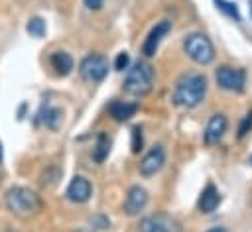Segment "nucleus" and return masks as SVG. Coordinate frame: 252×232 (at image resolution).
<instances>
[{
  "mask_svg": "<svg viewBox=\"0 0 252 232\" xmlns=\"http://www.w3.org/2000/svg\"><path fill=\"white\" fill-rule=\"evenodd\" d=\"M183 49L199 65H207L215 59V47L205 33H189L183 41Z\"/></svg>",
  "mask_w": 252,
  "mask_h": 232,
  "instance_id": "obj_4",
  "label": "nucleus"
},
{
  "mask_svg": "<svg viewBox=\"0 0 252 232\" xmlns=\"http://www.w3.org/2000/svg\"><path fill=\"white\" fill-rule=\"evenodd\" d=\"M226 126H228L226 116H224V114H215V116L209 120L207 128H205V142H207V144H217V142L224 136Z\"/></svg>",
  "mask_w": 252,
  "mask_h": 232,
  "instance_id": "obj_12",
  "label": "nucleus"
},
{
  "mask_svg": "<svg viewBox=\"0 0 252 232\" xmlns=\"http://www.w3.org/2000/svg\"><path fill=\"white\" fill-rule=\"evenodd\" d=\"M128 63H130V57H128V53H126V51H122V53H118V55H116L114 69H116V71H124V69L128 67Z\"/></svg>",
  "mask_w": 252,
  "mask_h": 232,
  "instance_id": "obj_21",
  "label": "nucleus"
},
{
  "mask_svg": "<svg viewBox=\"0 0 252 232\" xmlns=\"http://www.w3.org/2000/svg\"><path fill=\"white\" fill-rule=\"evenodd\" d=\"M248 161H250V163H252V155H250V159H248Z\"/></svg>",
  "mask_w": 252,
  "mask_h": 232,
  "instance_id": "obj_28",
  "label": "nucleus"
},
{
  "mask_svg": "<svg viewBox=\"0 0 252 232\" xmlns=\"http://www.w3.org/2000/svg\"><path fill=\"white\" fill-rule=\"evenodd\" d=\"M102 4H104V0H85V6L89 10H100Z\"/></svg>",
  "mask_w": 252,
  "mask_h": 232,
  "instance_id": "obj_24",
  "label": "nucleus"
},
{
  "mask_svg": "<svg viewBox=\"0 0 252 232\" xmlns=\"http://www.w3.org/2000/svg\"><path fill=\"white\" fill-rule=\"evenodd\" d=\"M65 195H67V199H69L71 203L83 204V203H87V201L91 199V195H93V187H91V183H89L87 177L77 175V177H73L71 183L67 185Z\"/></svg>",
  "mask_w": 252,
  "mask_h": 232,
  "instance_id": "obj_9",
  "label": "nucleus"
},
{
  "mask_svg": "<svg viewBox=\"0 0 252 232\" xmlns=\"http://www.w3.org/2000/svg\"><path fill=\"white\" fill-rule=\"evenodd\" d=\"M108 151H110V140H108V136L106 134H98L96 136V142H94V147H93V159L96 163H102L106 159Z\"/></svg>",
  "mask_w": 252,
  "mask_h": 232,
  "instance_id": "obj_16",
  "label": "nucleus"
},
{
  "mask_svg": "<svg viewBox=\"0 0 252 232\" xmlns=\"http://www.w3.org/2000/svg\"><path fill=\"white\" fill-rule=\"evenodd\" d=\"M26 29H28V33L32 35V37H43L45 35V31H47V28H45V22L41 20V18H32V20H28V26H26Z\"/></svg>",
  "mask_w": 252,
  "mask_h": 232,
  "instance_id": "obj_17",
  "label": "nucleus"
},
{
  "mask_svg": "<svg viewBox=\"0 0 252 232\" xmlns=\"http://www.w3.org/2000/svg\"><path fill=\"white\" fill-rule=\"evenodd\" d=\"M250 12H252V0H250Z\"/></svg>",
  "mask_w": 252,
  "mask_h": 232,
  "instance_id": "obj_27",
  "label": "nucleus"
},
{
  "mask_svg": "<svg viewBox=\"0 0 252 232\" xmlns=\"http://www.w3.org/2000/svg\"><path fill=\"white\" fill-rule=\"evenodd\" d=\"M169 29H171V24H169L167 20H163V22L156 24V26L152 28V31L148 33V37L144 39V43H142V53H144L146 57L156 55V51H158V47H159L161 39L167 35V31H169Z\"/></svg>",
  "mask_w": 252,
  "mask_h": 232,
  "instance_id": "obj_11",
  "label": "nucleus"
},
{
  "mask_svg": "<svg viewBox=\"0 0 252 232\" xmlns=\"http://www.w3.org/2000/svg\"><path fill=\"white\" fill-rule=\"evenodd\" d=\"M79 75L87 83H100L108 75V59L100 53H91L79 63Z\"/></svg>",
  "mask_w": 252,
  "mask_h": 232,
  "instance_id": "obj_5",
  "label": "nucleus"
},
{
  "mask_svg": "<svg viewBox=\"0 0 252 232\" xmlns=\"http://www.w3.org/2000/svg\"><path fill=\"white\" fill-rule=\"evenodd\" d=\"M152 87H154V69H152V65L144 63V61L134 63L126 73L124 90L130 92L132 96H144L152 90Z\"/></svg>",
  "mask_w": 252,
  "mask_h": 232,
  "instance_id": "obj_3",
  "label": "nucleus"
},
{
  "mask_svg": "<svg viewBox=\"0 0 252 232\" xmlns=\"http://www.w3.org/2000/svg\"><path fill=\"white\" fill-rule=\"evenodd\" d=\"M219 203H220V193L217 191V187L213 183H209L199 197V210L201 212H213L219 206Z\"/></svg>",
  "mask_w": 252,
  "mask_h": 232,
  "instance_id": "obj_15",
  "label": "nucleus"
},
{
  "mask_svg": "<svg viewBox=\"0 0 252 232\" xmlns=\"http://www.w3.org/2000/svg\"><path fill=\"white\" fill-rule=\"evenodd\" d=\"M2 159H4V147H2V142H0V163H2Z\"/></svg>",
  "mask_w": 252,
  "mask_h": 232,
  "instance_id": "obj_26",
  "label": "nucleus"
},
{
  "mask_svg": "<svg viewBox=\"0 0 252 232\" xmlns=\"http://www.w3.org/2000/svg\"><path fill=\"white\" fill-rule=\"evenodd\" d=\"M215 79H217V83H219L220 88L230 90V92H240L244 88V83H246L244 71L242 69H236V67H230V65L219 67Z\"/></svg>",
  "mask_w": 252,
  "mask_h": 232,
  "instance_id": "obj_7",
  "label": "nucleus"
},
{
  "mask_svg": "<svg viewBox=\"0 0 252 232\" xmlns=\"http://www.w3.org/2000/svg\"><path fill=\"white\" fill-rule=\"evenodd\" d=\"M207 232H226V228H222V226H217V228H211V230H207Z\"/></svg>",
  "mask_w": 252,
  "mask_h": 232,
  "instance_id": "obj_25",
  "label": "nucleus"
},
{
  "mask_svg": "<svg viewBox=\"0 0 252 232\" xmlns=\"http://www.w3.org/2000/svg\"><path fill=\"white\" fill-rule=\"evenodd\" d=\"M250 128H252V112H248V114L244 116V120H242V124H240V130H238V136H240V138L246 136Z\"/></svg>",
  "mask_w": 252,
  "mask_h": 232,
  "instance_id": "obj_22",
  "label": "nucleus"
},
{
  "mask_svg": "<svg viewBox=\"0 0 252 232\" xmlns=\"http://www.w3.org/2000/svg\"><path fill=\"white\" fill-rule=\"evenodd\" d=\"M215 4H217L226 16H230V18H234V20H240V14H238V10H236V4L226 2V0H215Z\"/></svg>",
  "mask_w": 252,
  "mask_h": 232,
  "instance_id": "obj_19",
  "label": "nucleus"
},
{
  "mask_svg": "<svg viewBox=\"0 0 252 232\" xmlns=\"http://www.w3.org/2000/svg\"><path fill=\"white\" fill-rule=\"evenodd\" d=\"M49 65L51 69L55 71L57 77H67L71 71H73V57L67 53V51H53L49 55Z\"/></svg>",
  "mask_w": 252,
  "mask_h": 232,
  "instance_id": "obj_13",
  "label": "nucleus"
},
{
  "mask_svg": "<svg viewBox=\"0 0 252 232\" xmlns=\"http://www.w3.org/2000/svg\"><path fill=\"white\" fill-rule=\"evenodd\" d=\"M205 94H207V79L203 75L191 73L177 81L173 90V100L183 108H195L203 102Z\"/></svg>",
  "mask_w": 252,
  "mask_h": 232,
  "instance_id": "obj_2",
  "label": "nucleus"
},
{
  "mask_svg": "<svg viewBox=\"0 0 252 232\" xmlns=\"http://www.w3.org/2000/svg\"><path fill=\"white\" fill-rule=\"evenodd\" d=\"M142 144H144V140H142V128L136 126V128H132V151L138 153L142 149Z\"/></svg>",
  "mask_w": 252,
  "mask_h": 232,
  "instance_id": "obj_20",
  "label": "nucleus"
},
{
  "mask_svg": "<svg viewBox=\"0 0 252 232\" xmlns=\"http://www.w3.org/2000/svg\"><path fill=\"white\" fill-rule=\"evenodd\" d=\"M163 163H165V149H163V145H154L142 157V161H140V173L144 177H152V175H156L163 167Z\"/></svg>",
  "mask_w": 252,
  "mask_h": 232,
  "instance_id": "obj_8",
  "label": "nucleus"
},
{
  "mask_svg": "<svg viewBox=\"0 0 252 232\" xmlns=\"http://www.w3.org/2000/svg\"><path fill=\"white\" fill-rule=\"evenodd\" d=\"M43 122H45L47 128L57 130V126H59V122H61V110H57V108H45Z\"/></svg>",
  "mask_w": 252,
  "mask_h": 232,
  "instance_id": "obj_18",
  "label": "nucleus"
},
{
  "mask_svg": "<svg viewBox=\"0 0 252 232\" xmlns=\"http://www.w3.org/2000/svg\"><path fill=\"white\" fill-rule=\"evenodd\" d=\"M146 204H148V191L140 185L130 187L124 199V212L130 216H136L146 208Z\"/></svg>",
  "mask_w": 252,
  "mask_h": 232,
  "instance_id": "obj_10",
  "label": "nucleus"
},
{
  "mask_svg": "<svg viewBox=\"0 0 252 232\" xmlns=\"http://www.w3.org/2000/svg\"><path fill=\"white\" fill-rule=\"evenodd\" d=\"M138 228H140V232H181V224L165 212H156V214L144 216L140 220Z\"/></svg>",
  "mask_w": 252,
  "mask_h": 232,
  "instance_id": "obj_6",
  "label": "nucleus"
},
{
  "mask_svg": "<svg viewBox=\"0 0 252 232\" xmlns=\"http://www.w3.org/2000/svg\"><path fill=\"white\" fill-rule=\"evenodd\" d=\"M138 110V104L134 102H126V100H112L110 106H108V112L110 116L116 120V122H126L130 120Z\"/></svg>",
  "mask_w": 252,
  "mask_h": 232,
  "instance_id": "obj_14",
  "label": "nucleus"
},
{
  "mask_svg": "<svg viewBox=\"0 0 252 232\" xmlns=\"http://www.w3.org/2000/svg\"><path fill=\"white\" fill-rule=\"evenodd\" d=\"M4 204L14 216H18L22 220L33 218L43 210L41 197L35 191H32L30 187H24V185L10 187L4 195Z\"/></svg>",
  "mask_w": 252,
  "mask_h": 232,
  "instance_id": "obj_1",
  "label": "nucleus"
},
{
  "mask_svg": "<svg viewBox=\"0 0 252 232\" xmlns=\"http://www.w3.org/2000/svg\"><path fill=\"white\" fill-rule=\"evenodd\" d=\"M91 224H93L94 228H108V226H110L108 218H106V216H102V214H98V216H93V218H91Z\"/></svg>",
  "mask_w": 252,
  "mask_h": 232,
  "instance_id": "obj_23",
  "label": "nucleus"
}]
</instances>
